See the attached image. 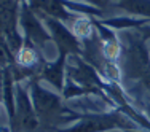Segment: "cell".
<instances>
[{
	"mask_svg": "<svg viewBox=\"0 0 150 132\" xmlns=\"http://www.w3.org/2000/svg\"><path fill=\"white\" fill-rule=\"evenodd\" d=\"M113 129L136 131L141 127L118 108H112L101 113H78L77 123L56 132H109Z\"/></svg>",
	"mask_w": 150,
	"mask_h": 132,
	"instance_id": "cell-2",
	"label": "cell"
},
{
	"mask_svg": "<svg viewBox=\"0 0 150 132\" xmlns=\"http://www.w3.org/2000/svg\"><path fill=\"white\" fill-rule=\"evenodd\" d=\"M112 2H113V0H85V3H90V5L96 6V8H99L101 11H104V10H105Z\"/></svg>",
	"mask_w": 150,
	"mask_h": 132,
	"instance_id": "cell-15",
	"label": "cell"
},
{
	"mask_svg": "<svg viewBox=\"0 0 150 132\" xmlns=\"http://www.w3.org/2000/svg\"><path fill=\"white\" fill-rule=\"evenodd\" d=\"M42 19L48 27L58 51H64L70 56H83V41L74 34L69 26H66V22L50 16H45Z\"/></svg>",
	"mask_w": 150,
	"mask_h": 132,
	"instance_id": "cell-7",
	"label": "cell"
},
{
	"mask_svg": "<svg viewBox=\"0 0 150 132\" xmlns=\"http://www.w3.org/2000/svg\"><path fill=\"white\" fill-rule=\"evenodd\" d=\"M19 13L21 3L18 0H0V30H2V40L8 45L13 53L19 51L24 46L23 32L19 29Z\"/></svg>",
	"mask_w": 150,
	"mask_h": 132,
	"instance_id": "cell-3",
	"label": "cell"
},
{
	"mask_svg": "<svg viewBox=\"0 0 150 132\" xmlns=\"http://www.w3.org/2000/svg\"><path fill=\"white\" fill-rule=\"evenodd\" d=\"M13 132H40V121L30 99V92L16 81V115L10 123Z\"/></svg>",
	"mask_w": 150,
	"mask_h": 132,
	"instance_id": "cell-5",
	"label": "cell"
},
{
	"mask_svg": "<svg viewBox=\"0 0 150 132\" xmlns=\"http://www.w3.org/2000/svg\"><path fill=\"white\" fill-rule=\"evenodd\" d=\"M27 3L40 18L50 16L69 24L78 16L64 5V0H27Z\"/></svg>",
	"mask_w": 150,
	"mask_h": 132,
	"instance_id": "cell-9",
	"label": "cell"
},
{
	"mask_svg": "<svg viewBox=\"0 0 150 132\" xmlns=\"http://www.w3.org/2000/svg\"><path fill=\"white\" fill-rule=\"evenodd\" d=\"M142 37L137 38L129 35V45L126 51V60H125V69L129 78L139 80L147 89H150V59L149 53L144 46Z\"/></svg>",
	"mask_w": 150,
	"mask_h": 132,
	"instance_id": "cell-4",
	"label": "cell"
},
{
	"mask_svg": "<svg viewBox=\"0 0 150 132\" xmlns=\"http://www.w3.org/2000/svg\"><path fill=\"white\" fill-rule=\"evenodd\" d=\"M2 132H13L11 126H6V124H2Z\"/></svg>",
	"mask_w": 150,
	"mask_h": 132,
	"instance_id": "cell-17",
	"label": "cell"
},
{
	"mask_svg": "<svg viewBox=\"0 0 150 132\" xmlns=\"http://www.w3.org/2000/svg\"><path fill=\"white\" fill-rule=\"evenodd\" d=\"M149 92H150V89H149Z\"/></svg>",
	"mask_w": 150,
	"mask_h": 132,
	"instance_id": "cell-19",
	"label": "cell"
},
{
	"mask_svg": "<svg viewBox=\"0 0 150 132\" xmlns=\"http://www.w3.org/2000/svg\"><path fill=\"white\" fill-rule=\"evenodd\" d=\"M29 92L38 121H40V132H56L61 123L78 118V113H75L74 110L64 105L66 100L59 92L48 91L46 88L42 86L40 80H37V78L30 80Z\"/></svg>",
	"mask_w": 150,
	"mask_h": 132,
	"instance_id": "cell-1",
	"label": "cell"
},
{
	"mask_svg": "<svg viewBox=\"0 0 150 132\" xmlns=\"http://www.w3.org/2000/svg\"><path fill=\"white\" fill-rule=\"evenodd\" d=\"M117 6L131 16L150 19V0H117Z\"/></svg>",
	"mask_w": 150,
	"mask_h": 132,
	"instance_id": "cell-13",
	"label": "cell"
},
{
	"mask_svg": "<svg viewBox=\"0 0 150 132\" xmlns=\"http://www.w3.org/2000/svg\"><path fill=\"white\" fill-rule=\"evenodd\" d=\"M137 34L142 37V40H150V24L141 27V29H137Z\"/></svg>",
	"mask_w": 150,
	"mask_h": 132,
	"instance_id": "cell-16",
	"label": "cell"
},
{
	"mask_svg": "<svg viewBox=\"0 0 150 132\" xmlns=\"http://www.w3.org/2000/svg\"><path fill=\"white\" fill-rule=\"evenodd\" d=\"M104 26L113 30H133L147 26L150 19L147 18H131V16H115V18H98Z\"/></svg>",
	"mask_w": 150,
	"mask_h": 132,
	"instance_id": "cell-12",
	"label": "cell"
},
{
	"mask_svg": "<svg viewBox=\"0 0 150 132\" xmlns=\"http://www.w3.org/2000/svg\"><path fill=\"white\" fill-rule=\"evenodd\" d=\"M93 22H94L96 32H98L99 40H101V49H102L104 59L110 60V62H117L121 56V53H123V45L118 40L115 30L104 26L98 18H93Z\"/></svg>",
	"mask_w": 150,
	"mask_h": 132,
	"instance_id": "cell-10",
	"label": "cell"
},
{
	"mask_svg": "<svg viewBox=\"0 0 150 132\" xmlns=\"http://www.w3.org/2000/svg\"><path fill=\"white\" fill-rule=\"evenodd\" d=\"M69 58L70 54H67L64 51H58L56 59L46 60V64L42 67L37 80L50 83L54 88L56 92L62 94L64 86H66V80H67V62H69Z\"/></svg>",
	"mask_w": 150,
	"mask_h": 132,
	"instance_id": "cell-8",
	"label": "cell"
},
{
	"mask_svg": "<svg viewBox=\"0 0 150 132\" xmlns=\"http://www.w3.org/2000/svg\"><path fill=\"white\" fill-rule=\"evenodd\" d=\"M70 24V29L81 41L91 38L93 35L96 34V27L94 22H93V18L91 16H77Z\"/></svg>",
	"mask_w": 150,
	"mask_h": 132,
	"instance_id": "cell-14",
	"label": "cell"
},
{
	"mask_svg": "<svg viewBox=\"0 0 150 132\" xmlns=\"http://www.w3.org/2000/svg\"><path fill=\"white\" fill-rule=\"evenodd\" d=\"M123 132H149V131H142V129H136V131H123Z\"/></svg>",
	"mask_w": 150,
	"mask_h": 132,
	"instance_id": "cell-18",
	"label": "cell"
},
{
	"mask_svg": "<svg viewBox=\"0 0 150 132\" xmlns=\"http://www.w3.org/2000/svg\"><path fill=\"white\" fill-rule=\"evenodd\" d=\"M2 105L8 115V121L11 123L16 115V78L11 67L6 65L5 58H2Z\"/></svg>",
	"mask_w": 150,
	"mask_h": 132,
	"instance_id": "cell-11",
	"label": "cell"
},
{
	"mask_svg": "<svg viewBox=\"0 0 150 132\" xmlns=\"http://www.w3.org/2000/svg\"><path fill=\"white\" fill-rule=\"evenodd\" d=\"M19 27L23 30L24 38L30 40L32 43L37 46L42 53L48 41H53L51 34H50L48 27L45 26L43 19L32 11L29 3H21V13H19Z\"/></svg>",
	"mask_w": 150,
	"mask_h": 132,
	"instance_id": "cell-6",
	"label": "cell"
}]
</instances>
